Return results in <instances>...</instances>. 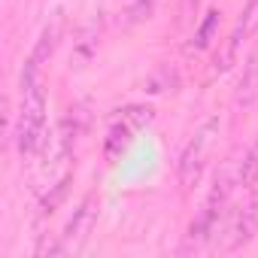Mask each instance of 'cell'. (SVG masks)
<instances>
[{
  "label": "cell",
  "instance_id": "6da1fadb",
  "mask_svg": "<svg viewBox=\"0 0 258 258\" xmlns=\"http://www.w3.org/2000/svg\"><path fill=\"white\" fill-rule=\"evenodd\" d=\"M40 70L43 64L34 58H28L22 70V109L16 118V146L22 155H34L46 137V91Z\"/></svg>",
  "mask_w": 258,
  "mask_h": 258
},
{
  "label": "cell",
  "instance_id": "7a4b0ae2",
  "mask_svg": "<svg viewBox=\"0 0 258 258\" xmlns=\"http://www.w3.org/2000/svg\"><path fill=\"white\" fill-rule=\"evenodd\" d=\"M237 185H240L237 161H228V164L222 167V173L216 176V185H213V191H210L204 210L198 213V219H195L191 228H188V249H198V246H204L207 240H213V234L219 231V222H222V216H225V207H228V201H231V191H234Z\"/></svg>",
  "mask_w": 258,
  "mask_h": 258
},
{
  "label": "cell",
  "instance_id": "3957f363",
  "mask_svg": "<svg viewBox=\"0 0 258 258\" xmlns=\"http://www.w3.org/2000/svg\"><path fill=\"white\" fill-rule=\"evenodd\" d=\"M216 137H219V115H210L198 131L195 137L185 143L182 155H179V164H176V176H179V185L188 191L201 182V173L207 167V158L216 146Z\"/></svg>",
  "mask_w": 258,
  "mask_h": 258
},
{
  "label": "cell",
  "instance_id": "277c9868",
  "mask_svg": "<svg viewBox=\"0 0 258 258\" xmlns=\"http://www.w3.org/2000/svg\"><path fill=\"white\" fill-rule=\"evenodd\" d=\"M152 115H155V112H152L149 106H127V109H121V112L112 118L109 131H106V143H103L106 158H109V161L118 158L127 146L137 140V134L152 121Z\"/></svg>",
  "mask_w": 258,
  "mask_h": 258
},
{
  "label": "cell",
  "instance_id": "5b68a950",
  "mask_svg": "<svg viewBox=\"0 0 258 258\" xmlns=\"http://www.w3.org/2000/svg\"><path fill=\"white\" fill-rule=\"evenodd\" d=\"M255 28H258V0H249V7L243 10V16H240V22H237V28L228 34V40H225V46L216 52V73H225V70H231V64L237 61V52H240V46L255 34Z\"/></svg>",
  "mask_w": 258,
  "mask_h": 258
},
{
  "label": "cell",
  "instance_id": "8992f818",
  "mask_svg": "<svg viewBox=\"0 0 258 258\" xmlns=\"http://www.w3.org/2000/svg\"><path fill=\"white\" fill-rule=\"evenodd\" d=\"M94 222H97V195L88 191V195L79 201V207L73 210V216H70V222H67V228H64V234H61L64 249H67V252H76V249L88 240Z\"/></svg>",
  "mask_w": 258,
  "mask_h": 258
},
{
  "label": "cell",
  "instance_id": "52a82bcc",
  "mask_svg": "<svg viewBox=\"0 0 258 258\" xmlns=\"http://www.w3.org/2000/svg\"><path fill=\"white\" fill-rule=\"evenodd\" d=\"M258 97V52L246 61V70H243V79L237 85V94H234V106L237 109H249Z\"/></svg>",
  "mask_w": 258,
  "mask_h": 258
},
{
  "label": "cell",
  "instance_id": "ba28073f",
  "mask_svg": "<svg viewBox=\"0 0 258 258\" xmlns=\"http://www.w3.org/2000/svg\"><path fill=\"white\" fill-rule=\"evenodd\" d=\"M237 176H240V185L255 188V182H258V137H255V143L246 149V155L237 161Z\"/></svg>",
  "mask_w": 258,
  "mask_h": 258
},
{
  "label": "cell",
  "instance_id": "9c48e42d",
  "mask_svg": "<svg viewBox=\"0 0 258 258\" xmlns=\"http://www.w3.org/2000/svg\"><path fill=\"white\" fill-rule=\"evenodd\" d=\"M216 28H219V13L213 10V13H207V19H204L201 28L195 31V37H191V49H207L210 40H213V34H216Z\"/></svg>",
  "mask_w": 258,
  "mask_h": 258
},
{
  "label": "cell",
  "instance_id": "30bf717a",
  "mask_svg": "<svg viewBox=\"0 0 258 258\" xmlns=\"http://www.w3.org/2000/svg\"><path fill=\"white\" fill-rule=\"evenodd\" d=\"M143 4H146V7H149V4H152V0H140V7H143Z\"/></svg>",
  "mask_w": 258,
  "mask_h": 258
},
{
  "label": "cell",
  "instance_id": "8fae6325",
  "mask_svg": "<svg viewBox=\"0 0 258 258\" xmlns=\"http://www.w3.org/2000/svg\"><path fill=\"white\" fill-rule=\"evenodd\" d=\"M255 195H258V185H255Z\"/></svg>",
  "mask_w": 258,
  "mask_h": 258
}]
</instances>
